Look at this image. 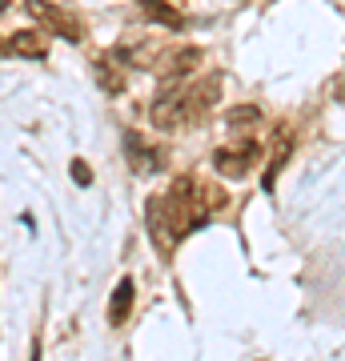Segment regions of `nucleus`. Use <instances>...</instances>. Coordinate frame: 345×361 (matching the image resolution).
Returning a JSON list of instances; mask_svg holds the SVG:
<instances>
[{
	"label": "nucleus",
	"instance_id": "nucleus-1",
	"mask_svg": "<svg viewBox=\"0 0 345 361\" xmlns=\"http://www.w3.org/2000/svg\"><path fill=\"white\" fill-rule=\"evenodd\" d=\"M225 197L213 189V185H201V180H189V177H177L169 193H157L149 197V233H153V245L161 253H173L177 241H185L193 229H201L209 213L221 209Z\"/></svg>",
	"mask_w": 345,
	"mask_h": 361
},
{
	"label": "nucleus",
	"instance_id": "nucleus-2",
	"mask_svg": "<svg viewBox=\"0 0 345 361\" xmlns=\"http://www.w3.org/2000/svg\"><path fill=\"white\" fill-rule=\"evenodd\" d=\"M221 101V85L217 77L201 80V85H177V89H165L153 104V125L157 129H181V125H193L201 121L213 104Z\"/></svg>",
	"mask_w": 345,
	"mask_h": 361
},
{
	"label": "nucleus",
	"instance_id": "nucleus-3",
	"mask_svg": "<svg viewBox=\"0 0 345 361\" xmlns=\"http://www.w3.org/2000/svg\"><path fill=\"white\" fill-rule=\"evenodd\" d=\"M25 8H28V16L37 20L40 28H49V32H56V37H64V40H85V28L77 25V16H68L64 8H56L52 0H25Z\"/></svg>",
	"mask_w": 345,
	"mask_h": 361
},
{
	"label": "nucleus",
	"instance_id": "nucleus-4",
	"mask_svg": "<svg viewBox=\"0 0 345 361\" xmlns=\"http://www.w3.org/2000/svg\"><path fill=\"white\" fill-rule=\"evenodd\" d=\"M257 153H261V145H257V141H245V145H237V149H217V153H213V165H217L221 177L241 180L245 173L257 165Z\"/></svg>",
	"mask_w": 345,
	"mask_h": 361
},
{
	"label": "nucleus",
	"instance_id": "nucleus-5",
	"mask_svg": "<svg viewBox=\"0 0 345 361\" xmlns=\"http://www.w3.org/2000/svg\"><path fill=\"white\" fill-rule=\"evenodd\" d=\"M205 61V52L201 49H177V52H165L161 61L153 65V73H161V77H185V73H193V68Z\"/></svg>",
	"mask_w": 345,
	"mask_h": 361
},
{
	"label": "nucleus",
	"instance_id": "nucleus-6",
	"mask_svg": "<svg viewBox=\"0 0 345 361\" xmlns=\"http://www.w3.org/2000/svg\"><path fill=\"white\" fill-rule=\"evenodd\" d=\"M125 149H128V161H133V169H137V173H157V169L165 165L161 149H149L137 133H125Z\"/></svg>",
	"mask_w": 345,
	"mask_h": 361
},
{
	"label": "nucleus",
	"instance_id": "nucleus-7",
	"mask_svg": "<svg viewBox=\"0 0 345 361\" xmlns=\"http://www.w3.org/2000/svg\"><path fill=\"white\" fill-rule=\"evenodd\" d=\"M4 52L8 56H25V61H44V40L37 32H13L4 40Z\"/></svg>",
	"mask_w": 345,
	"mask_h": 361
},
{
	"label": "nucleus",
	"instance_id": "nucleus-8",
	"mask_svg": "<svg viewBox=\"0 0 345 361\" xmlns=\"http://www.w3.org/2000/svg\"><path fill=\"white\" fill-rule=\"evenodd\" d=\"M289 149H293V133L289 129H277V145H273V157H269V173H265V189H273V180H277V173L285 169V161H289Z\"/></svg>",
	"mask_w": 345,
	"mask_h": 361
},
{
	"label": "nucleus",
	"instance_id": "nucleus-9",
	"mask_svg": "<svg viewBox=\"0 0 345 361\" xmlns=\"http://www.w3.org/2000/svg\"><path fill=\"white\" fill-rule=\"evenodd\" d=\"M141 8H145V16H149V20L173 28V32H181V28H185V16H181L173 4H165V0H141Z\"/></svg>",
	"mask_w": 345,
	"mask_h": 361
},
{
	"label": "nucleus",
	"instance_id": "nucleus-10",
	"mask_svg": "<svg viewBox=\"0 0 345 361\" xmlns=\"http://www.w3.org/2000/svg\"><path fill=\"white\" fill-rule=\"evenodd\" d=\"M133 293H137V285H133V277H125V281L116 285L113 293V305H109V322L121 325L128 317V310H133Z\"/></svg>",
	"mask_w": 345,
	"mask_h": 361
},
{
	"label": "nucleus",
	"instance_id": "nucleus-11",
	"mask_svg": "<svg viewBox=\"0 0 345 361\" xmlns=\"http://www.w3.org/2000/svg\"><path fill=\"white\" fill-rule=\"evenodd\" d=\"M97 80H101L109 92H121V89H125V77H121V73H116L109 61H97Z\"/></svg>",
	"mask_w": 345,
	"mask_h": 361
},
{
	"label": "nucleus",
	"instance_id": "nucleus-12",
	"mask_svg": "<svg viewBox=\"0 0 345 361\" xmlns=\"http://www.w3.org/2000/svg\"><path fill=\"white\" fill-rule=\"evenodd\" d=\"M253 121H261V109H257V104H237V109H229V129L253 125Z\"/></svg>",
	"mask_w": 345,
	"mask_h": 361
},
{
	"label": "nucleus",
	"instance_id": "nucleus-13",
	"mask_svg": "<svg viewBox=\"0 0 345 361\" xmlns=\"http://www.w3.org/2000/svg\"><path fill=\"white\" fill-rule=\"evenodd\" d=\"M73 180H77L80 189H89L92 185V169L85 165V161H73Z\"/></svg>",
	"mask_w": 345,
	"mask_h": 361
},
{
	"label": "nucleus",
	"instance_id": "nucleus-14",
	"mask_svg": "<svg viewBox=\"0 0 345 361\" xmlns=\"http://www.w3.org/2000/svg\"><path fill=\"white\" fill-rule=\"evenodd\" d=\"M4 8H8V0H0V13H4Z\"/></svg>",
	"mask_w": 345,
	"mask_h": 361
}]
</instances>
